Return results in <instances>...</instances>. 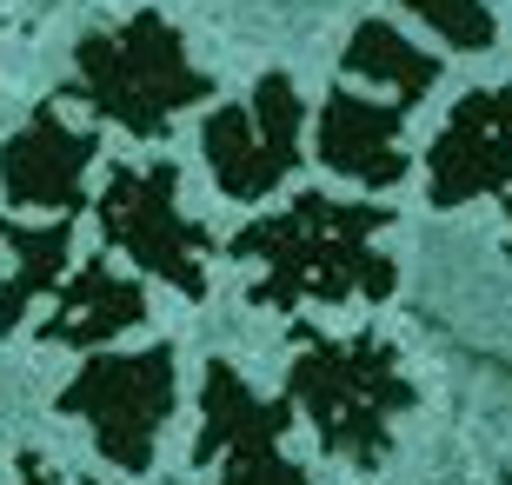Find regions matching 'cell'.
<instances>
[{
  "instance_id": "6da1fadb",
  "label": "cell",
  "mask_w": 512,
  "mask_h": 485,
  "mask_svg": "<svg viewBox=\"0 0 512 485\" xmlns=\"http://www.w3.org/2000/svg\"><path fill=\"white\" fill-rule=\"evenodd\" d=\"M393 226V206L380 200H326L300 193L280 213L240 226L227 240V260L253 266V306L300 313V306H380L393 299L399 273L380 253V233Z\"/></svg>"
},
{
  "instance_id": "7a4b0ae2",
  "label": "cell",
  "mask_w": 512,
  "mask_h": 485,
  "mask_svg": "<svg viewBox=\"0 0 512 485\" xmlns=\"http://www.w3.org/2000/svg\"><path fill=\"white\" fill-rule=\"evenodd\" d=\"M293 339H300V359L286 366V399H293V412H306L320 452L360 472L386 466L393 426L419 406V386L406 379L399 353L380 333L326 339L300 326Z\"/></svg>"
},
{
  "instance_id": "3957f363",
  "label": "cell",
  "mask_w": 512,
  "mask_h": 485,
  "mask_svg": "<svg viewBox=\"0 0 512 485\" xmlns=\"http://www.w3.org/2000/svg\"><path fill=\"white\" fill-rule=\"evenodd\" d=\"M74 100L133 133V140H167V127L187 107L213 100V74L187 60V40L173 34L160 14H133L120 27H94L74 47Z\"/></svg>"
},
{
  "instance_id": "277c9868",
  "label": "cell",
  "mask_w": 512,
  "mask_h": 485,
  "mask_svg": "<svg viewBox=\"0 0 512 485\" xmlns=\"http://www.w3.org/2000/svg\"><path fill=\"white\" fill-rule=\"evenodd\" d=\"M173 406H180V359H173L167 339L140 346V353H107L100 346V359H87L54 399V412L80 419L94 432V452L127 479L153 472V452H160Z\"/></svg>"
},
{
  "instance_id": "5b68a950",
  "label": "cell",
  "mask_w": 512,
  "mask_h": 485,
  "mask_svg": "<svg viewBox=\"0 0 512 485\" xmlns=\"http://www.w3.org/2000/svg\"><path fill=\"white\" fill-rule=\"evenodd\" d=\"M94 220H100V240L114 246V253H127L147 280L173 286V293H187V299H207L213 233L180 206V167L173 160L107 167Z\"/></svg>"
},
{
  "instance_id": "8992f818",
  "label": "cell",
  "mask_w": 512,
  "mask_h": 485,
  "mask_svg": "<svg viewBox=\"0 0 512 485\" xmlns=\"http://www.w3.org/2000/svg\"><path fill=\"white\" fill-rule=\"evenodd\" d=\"M300 133H306V100L293 87V74H260L247 100L213 107L207 127H200V153H207L213 187L240 206L280 193L306 153Z\"/></svg>"
},
{
  "instance_id": "52a82bcc",
  "label": "cell",
  "mask_w": 512,
  "mask_h": 485,
  "mask_svg": "<svg viewBox=\"0 0 512 485\" xmlns=\"http://www.w3.org/2000/svg\"><path fill=\"white\" fill-rule=\"evenodd\" d=\"M286 426H293V399H266L233 359H207L193 466L213 472V485H313L306 466H293L280 446Z\"/></svg>"
},
{
  "instance_id": "ba28073f",
  "label": "cell",
  "mask_w": 512,
  "mask_h": 485,
  "mask_svg": "<svg viewBox=\"0 0 512 485\" xmlns=\"http://www.w3.org/2000/svg\"><path fill=\"white\" fill-rule=\"evenodd\" d=\"M512 187V87L466 94L439 140L426 147V206L453 213V206L493 200Z\"/></svg>"
},
{
  "instance_id": "9c48e42d",
  "label": "cell",
  "mask_w": 512,
  "mask_h": 485,
  "mask_svg": "<svg viewBox=\"0 0 512 485\" xmlns=\"http://www.w3.org/2000/svg\"><path fill=\"white\" fill-rule=\"evenodd\" d=\"M100 140L60 120V107H34L20 133L0 147V200L20 213H74L87 200V173Z\"/></svg>"
},
{
  "instance_id": "30bf717a",
  "label": "cell",
  "mask_w": 512,
  "mask_h": 485,
  "mask_svg": "<svg viewBox=\"0 0 512 485\" xmlns=\"http://www.w3.org/2000/svg\"><path fill=\"white\" fill-rule=\"evenodd\" d=\"M313 153L320 167H333L353 187H399L406 180V107H373L366 94H326L320 127H313Z\"/></svg>"
},
{
  "instance_id": "8fae6325",
  "label": "cell",
  "mask_w": 512,
  "mask_h": 485,
  "mask_svg": "<svg viewBox=\"0 0 512 485\" xmlns=\"http://www.w3.org/2000/svg\"><path fill=\"white\" fill-rule=\"evenodd\" d=\"M140 319H147V286L114 273L107 260H87L54 293V313L40 319V339L47 346H74V353H100L120 333H133Z\"/></svg>"
},
{
  "instance_id": "7c38bea8",
  "label": "cell",
  "mask_w": 512,
  "mask_h": 485,
  "mask_svg": "<svg viewBox=\"0 0 512 485\" xmlns=\"http://www.w3.org/2000/svg\"><path fill=\"white\" fill-rule=\"evenodd\" d=\"M0 246H14V273L0 280V333H14L34 299H54L60 273L74 260V213H54L47 226L0 220Z\"/></svg>"
},
{
  "instance_id": "4fadbf2b",
  "label": "cell",
  "mask_w": 512,
  "mask_h": 485,
  "mask_svg": "<svg viewBox=\"0 0 512 485\" xmlns=\"http://www.w3.org/2000/svg\"><path fill=\"white\" fill-rule=\"evenodd\" d=\"M340 67H346V80L386 87L399 107H419V100L439 87V60L426 54V47H413L393 20H360L353 40H346V54H340Z\"/></svg>"
},
{
  "instance_id": "5bb4252c",
  "label": "cell",
  "mask_w": 512,
  "mask_h": 485,
  "mask_svg": "<svg viewBox=\"0 0 512 485\" xmlns=\"http://www.w3.org/2000/svg\"><path fill=\"white\" fill-rule=\"evenodd\" d=\"M413 20H426L433 27V40H446L453 54H486L499 40V20L486 0H399Z\"/></svg>"
},
{
  "instance_id": "9a60e30c",
  "label": "cell",
  "mask_w": 512,
  "mask_h": 485,
  "mask_svg": "<svg viewBox=\"0 0 512 485\" xmlns=\"http://www.w3.org/2000/svg\"><path fill=\"white\" fill-rule=\"evenodd\" d=\"M14 485H60V472L40 459V452H20V472H14Z\"/></svg>"
},
{
  "instance_id": "2e32d148",
  "label": "cell",
  "mask_w": 512,
  "mask_h": 485,
  "mask_svg": "<svg viewBox=\"0 0 512 485\" xmlns=\"http://www.w3.org/2000/svg\"><path fill=\"white\" fill-rule=\"evenodd\" d=\"M80 485H107V479H80Z\"/></svg>"
},
{
  "instance_id": "e0dca14e",
  "label": "cell",
  "mask_w": 512,
  "mask_h": 485,
  "mask_svg": "<svg viewBox=\"0 0 512 485\" xmlns=\"http://www.w3.org/2000/svg\"><path fill=\"white\" fill-rule=\"evenodd\" d=\"M506 213H512V200H506ZM506 253H512V246H506Z\"/></svg>"
},
{
  "instance_id": "ac0fdd59",
  "label": "cell",
  "mask_w": 512,
  "mask_h": 485,
  "mask_svg": "<svg viewBox=\"0 0 512 485\" xmlns=\"http://www.w3.org/2000/svg\"><path fill=\"white\" fill-rule=\"evenodd\" d=\"M506 485H512V479H506Z\"/></svg>"
}]
</instances>
